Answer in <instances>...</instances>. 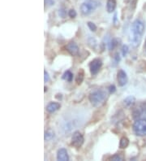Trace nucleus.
Instances as JSON below:
<instances>
[{"label": "nucleus", "instance_id": "25", "mask_svg": "<svg viewBox=\"0 0 146 161\" xmlns=\"http://www.w3.org/2000/svg\"><path fill=\"white\" fill-rule=\"evenodd\" d=\"M50 81V76H49L48 72L47 71H44V82L47 83Z\"/></svg>", "mask_w": 146, "mask_h": 161}, {"label": "nucleus", "instance_id": "29", "mask_svg": "<svg viewBox=\"0 0 146 161\" xmlns=\"http://www.w3.org/2000/svg\"><path fill=\"white\" fill-rule=\"evenodd\" d=\"M144 53L146 54V38H145V41H144Z\"/></svg>", "mask_w": 146, "mask_h": 161}, {"label": "nucleus", "instance_id": "14", "mask_svg": "<svg viewBox=\"0 0 146 161\" xmlns=\"http://www.w3.org/2000/svg\"><path fill=\"white\" fill-rule=\"evenodd\" d=\"M84 77V72L83 69H80L78 72L77 77H76V82H77V85H80L83 82Z\"/></svg>", "mask_w": 146, "mask_h": 161}, {"label": "nucleus", "instance_id": "5", "mask_svg": "<svg viewBox=\"0 0 146 161\" xmlns=\"http://www.w3.org/2000/svg\"><path fill=\"white\" fill-rule=\"evenodd\" d=\"M102 67V61L101 59H94L91 61L89 63V70H90L91 74L94 76L99 72L100 69Z\"/></svg>", "mask_w": 146, "mask_h": 161}, {"label": "nucleus", "instance_id": "6", "mask_svg": "<svg viewBox=\"0 0 146 161\" xmlns=\"http://www.w3.org/2000/svg\"><path fill=\"white\" fill-rule=\"evenodd\" d=\"M84 143V137L80 131H75L72 137V145L73 147L79 148Z\"/></svg>", "mask_w": 146, "mask_h": 161}, {"label": "nucleus", "instance_id": "4", "mask_svg": "<svg viewBox=\"0 0 146 161\" xmlns=\"http://www.w3.org/2000/svg\"><path fill=\"white\" fill-rule=\"evenodd\" d=\"M133 131L137 136H146V118L137 119L133 124Z\"/></svg>", "mask_w": 146, "mask_h": 161}, {"label": "nucleus", "instance_id": "28", "mask_svg": "<svg viewBox=\"0 0 146 161\" xmlns=\"http://www.w3.org/2000/svg\"><path fill=\"white\" fill-rule=\"evenodd\" d=\"M54 2V0H48V2H47V3H48L49 5H53Z\"/></svg>", "mask_w": 146, "mask_h": 161}, {"label": "nucleus", "instance_id": "18", "mask_svg": "<svg viewBox=\"0 0 146 161\" xmlns=\"http://www.w3.org/2000/svg\"><path fill=\"white\" fill-rule=\"evenodd\" d=\"M107 45H108V49H109L110 51H111V50L114 49V47L118 45V41H117V39H115V38H113V39H111L110 41L108 42Z\"/></svg>", "mask_w": 146, "mask_h": 161}, {"label": "nucleus", "instance_id": "23", "mask_svg": "<svg viewBox=\"0 0 146 161\" xmlns=\"http://www.w3.org/2000/svg\"><path fill=\"white\" fill-rule=\"evenodd\" d=\"M68 16H69V17H71V18H75V17H77V12H76L74 9H71L69 12H68Z\"/></svg>", "mask_w": 146, "mask_h": 161}, {"label": "nucleus", "instance_id": "11", "mask_svg": "<svg viewBox=\"0 0 146 161\" xmlns=\"http://www.w3.org/2000/svg\"><path fill=\"white\" fill-rule=\"evenodd\" d=\"M60 108V104L56 102H51L47 104L46 109L49 113H53V112L58 111Z\"/></svg>", "mask_w": 146, "mask_h": 161}, {"label": "nucleus", "instance_id": "8", "mask_svg": "<svg viewBox=\"0 0 146 161\" xmlns=\"http://www.w3.org/2000/svg\"><path fill=\"white\" fill-rule=\"evenodd\" d=\"M117 80H118V86L121 87L124 86L128 83V75H127V73L123 69L118 70V73H117Z\"/></svg>", "mask_w": 146, "mask_h": 161}, {"label": "nucleus", "instance_id": "7", "mask_svg": "<svg viewBox=\"0 0 146 161\" xmlns=\"http://www.w3.org/2000/svg\"><path fill=\"white\" fill-rule=\"evenodd\" d=\"M144 116L146 118V102L140 103L133 111V117L135 119H140L142 117Z\"/></svg>", "mask_w": 146, "mask_h": 161}, {"label": "nucleus", "instance_id": "22", "mask_svg": "<svg viewBox=\"0 0 146 161\" xmlns=\"http://www.w3.org/2000/svg\"><path fill=\"white\" fill-rule=\"evenodd\" d=\"M128 51H129V48L127 45H123V47H122V55L123 56H126L128 55Z\"/></svg>", "mask_w": 146, "mask_h": 161}, {"label": "nucleus", "instance_id": "21", "mask_svg": "<svg viewBox=\"0 0 146 161\" xmlns=\"http://www.w3.org/2000/svg\"><path fill=\"white\" fill-rule=\"evenodd\" d=\"M88 43L90 45V47H93V48H95L96 46H97V42H96V40L94 39V38H93V37H90V38L88 39Z\"/></svg>", "mask_w": 146, "mask_h": 161}, {"label": "nucleus", "instance_id": "9", "mask_svg": "<svg viewBox=\"0 0 146 161\" xmlns=\"http://www.w3.org/2000/svg\"><path fill=\"white\" fill-rule=\"evenodd\" d=\"M66 49H67V52H69L70 55H72L73 56H77L80 51L78 45L75 42H70L69 43H67V45L66 46Z\"/></svg>", "mask_w": 146, "mask_h": 161}, {"label": "nucleus", "instance_id": "30", "mask_svg": "<svg viewBox=\"0 0 146 161\" xmlns=\"http://www.w3.org/2000/svg\"><path fill=\"white\" fill-rule=\"evenodd\" d=\"M116 20H117V15L114 14V24H115Z\"/></svg>", "mask_w": 146, "mask_h": 161}, {"label": "nucleus", "instance_id": "27", "mask_svg": "<svg viewBox=\"0 0 146 161\" xmlns=\"http://www.w3.org/2000/svg\"><path fill=\"white\" fill-rule=\"evenodd\" d=\"M121 58H120V56H119V54L118 53H116L115 55H114V60H115L116 63H118L119 61H120Z\"/></svg>", "mask_w": 146, "mask_h": 161}, {"label": "nucleus", "instance_id": "26", "mask_svg": "<svg viewBox=\"0 0 146 161\" xmlns=\"http://www.w3.org/2000/svg\"><path fill=\"white\" fill-rule=\"evenodd\" d=\"M108 89H109V92H110V94L114 93V92H115V90H116L115 86H114V85H111V86H110L109 88H108Z\"/></svg>", "mask_w": 146, "mask_h": 161}, {"label": "nucleus", "instance_id": "16", "mask_svg": "<svg viewBox=\"0 0 146 161\" xmlns=\"http://www.w3.org/2000/svg\"><path fill=\"white\" fill-rule=\"evenodd\" d=\"M54 137V131L52 130V129H51V128H49L48 130H47L45 132V135H44L45 141L51 140Z\"/></svg>", "mask_w": 146, "mask_h": 161}, {"label": "nucleus", "instance_id": "13", "mask_svg": "<svg viewBox=\"0 0 146 161\" xmlns=\"http://www.w3.org/2000/svg\"><path fill=\"white\" fill-rule=\"evenodd\" d=\"M135 102H136V98L133 96H128L127 98L124 99L123 103H124V105L127 107H131L134 105Z\"/></svg>", "mask_w": 146, "mask_h": 161}, {"label": "nucleus", "instance_id": "1", "mask_svg": "<svg viewBox=\"0 0 146 161\" xmlns=\"http://www.w3.org/2000/svg\"><path fill=\"white\" fill-rule=\"evenodd\" d=\"M145 31V24L144 21L141 19H137L133 21L131 27V32H132V38L131 42L134 47H138L140 43L141 42L142 37L144 35Z\"/></svg>", "mask_w": 146, "mask_h": 161}, {"label": "nucleus", "instance_id": "15", "mask_svg": "<svg viewBox=\"0 0 146 161\" xmlns=\"http://www.w3.org/2000/svg\"><path fill=\"white\" fill-rule=\"evenodd\" d=\"M128 145H129V140L128 138H126V137L121 138L120 141H119V148L125 149L128 147Z\"/></svg>", "mask_w": 146, "mask_h": 161}, {"label": "nucleus", "instance_id": "12", "mask_svg": "<svg viewBox=\"0 0 146 161\" xmlns=\"http://www.w3.org/2000/svg\"><path fill=\"white\" fill-rule=\"evenodd\" d=\"M116 7V0H107V11L109 13L114 12Z\"/></svg>", "mask_w": 146, "mask_h": 161}, {"label": "nucleus", "instance_id": "20", "mask_svg": "<svg viewBox=\"0 0 146 161\" xmlns=\"http://www.w3.org/2000/svg\"><path fill=\"white\" fill-rule=\"evenodd\" d=\"M87 25H88V29H90L92 32H95V31L97 30V26H96L95 24L93 23V22H90V21H88V23H87Z\"/></svg>", "mask_w": 146, "mask_h": 161}, {"label": "nucleus", "instance_id": "10", "mask_svg": "<svg viewBox=\"0 0 146 161\" xmlns=\"http://www.w3.org/2000/svg\"><path fill=\"white\" fill-rule=\"evenodd\" d=\"M57 159L59 161H68L69 156L67 154V150L65 148H61L57 152Z\"/></svg>", "mask_w": 146, "mask_h": 161}, {"label": "nucleus", "instance_id": "3", "mask_svg": "<svg viewBox=\"0 0 146 161\" xmlns=\"http://www.w3.org/2000/svg\"><path fill=\"white\" fill-rule=\"evenodd\" d=\"M98 7V2L96 0H86L80 5V12L84 16L91 14Z\"/></svg>", "mask_w": 146, "mask_h": 161}, {"label": "nucleus", "instance_id": "2", "mask_svg": "<svg viewBox=\"0 0 146 161\" xmlns=\"http://www.w3.org/2000/svg\"><path fill=\"white\" fill-rule=\"evenodd\" d=\"M107 92L102 90H96L90 94L88 99L93 107H97L102 106L107 98Z\"/></svg>", "mask_w": 146, "mask_h": 161}, {"label": "nucleus", "instance_id": "24", "mask_svg": "<svg viewBox=\"0 0 146 161\" xmlns=\"http://www.w3.org/2000/svg\"><path fill=\"white\" fill-rule=\"evenodd\" d=\"M58 14H59V16H60L62 18H65L66 14H67V12H66L64 9H59V11H58Z\"/></svg>", "mask_w": 146, "mask_h": 161}, {"label": "nucleus", "instance_id": "17", "mask_svg": "<svg viewBox=\"0 0 146 161\" xmlns=\"http://www.w3.org/2000/svg\"><path fill=\"white\" fill-rule=\"evenodd\" d=\"M62 78H63V80H66L67 82H71L72 81V79H73V74H72L71 71L67 70L63 73Z\"/></svg>", "mask_w": 146, "mask_h": 161}, {"label": "nucleus", "instance_id": "19", "mask_svg": "<svg viewBox=\"0 0 146 161\" xmlns=\"http://www.w3.org/2000/svg\"><path fill=\"white\" fill-rule=\"evenodd\" d=\"M110 160H114V161H122L123 160V157L119 154H115L113 156H111L110 158Z\"/></svg>", "mask_w": 146, "mask_h": 161}]
</instances>
